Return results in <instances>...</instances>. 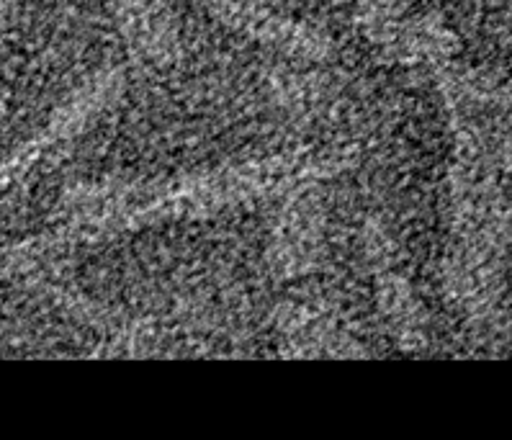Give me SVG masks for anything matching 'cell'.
<instances>
[{"label": "cell", "mask_w": 512, "mask_h": 440, "mask_svg": "<svg viewBox=\"0 0 512 440\" xmlns=\"http://www.w3.org/2000/svg\"><path fill=\"white\" fill-rule=\"evenodd\" d=\"M211 13L219 16L224 24H232L240 31H247V34L281 44V47L291 49L296 55L312 57V60H330L332 57L330 42L317 37L314 31L289 24V21L278 19L268 11H258V8L242 3V0H211Z\"/></svg>", "instance_id": "obj_1"}]
</instances>
